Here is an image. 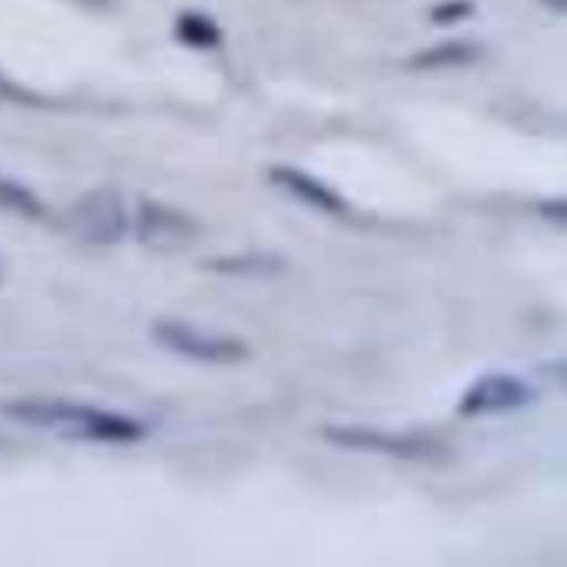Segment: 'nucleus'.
Here are the masks:
<instances>
[{
	"label": "nucleus",
	"mask_w": 567,
	"mask_h": 567,
	"mask_svg": "<svg viewBox=\"0 0 567 567\" xmlns=\"http://www.w3.org/2000/svg\"><path fill=\"white\" fill-rule=\"evenodd\" d=\"M0 415L31 430H48L66 441L122 446L147 435V426L133 415L72 399H9L0 404Z\"/></svg>",
	"instance_id": "nucleus-1"
},
{
	"label": "nucleus",
	"mask_w": 567,
	"mask_h": 567,
	"mask_svg": "<svg viewBox=\"0 0 567 567\" xmlns=\"http://www.w3.org/2000/svg\"><path fill=\"white\" fill-rule=\"evenodd\" d=\"M64 230L86 247H116L131 233V210L116 186L81 194L64 214Z\"/></svg>",
	"instance_id": "nucleus-2"
},
{
	"label": "nucleus",
	"mask_w": 567,
	"mask_h": 567,
	"mask_svg": "<svg viewBox=\"0 0 567 567\" xmlns=\"http://www.w3.org/2000/svg\"><path fill=\"white\" fill-rule=\"evenodd\" d=\"M153 341L166 352L203 365H238L249 358V347L227 332L205 330L183 319H158L150 330Z\"/></svg>",
	"instance_id": "nucleus-3"
},
{
	"label": "nucleus",
	"mask_w": 567,
	"mask_h": 567,
	"mask_svg": "<svg viewBox=\"0 0 567 567\" xmlns=\"http://www.w3.org/2000/svg\"><path fill=\"white\" fill-rule=\"evenodd\" d=\"M327 443L338 449L363 454H380V457L396 460H426L441 452V443L421 432H396L380 430V426L365 424H330L321 430Z\"/></svg>",
	"instance_id": "nucleus-4"
},
{
	"label": "nucleus",
	"mask_w": 567,
	"mask_h": 567,
	"mask_svg": "<svg viewBox=\"0 0 567 567\" xmlns=\"http://www.w3.org/2000/svg\"><path fill=\"white\" fill-rule=\"evenodd\" d=\"M131 233L153 252H177L199 236V221L183 208L161 199L142 197L131 214Z\"/></svg>",
	"instance_id": "nucleus-5"
},
{
	"label": "nucleus",
	"mask_w": 567,
	"mask_h": 567,
	"mask_svg": "<svg viewBox=\"0 0 567 567\" xmlns=\"http://www.w3.org/2000/svg\"><path fill=\"white\" fill-rule=\"evenodd\" d=\"M537 399H540V391L529 380L509 371H493L465 388L463 399L457 402V413L465 419L520 413V410L535 408Z\"/></svg>",
	"instance_id": "nucleus-6"
},
{
	"label": "nucleus",
	"mask_w": 567,
	"mask_h": 567,
	"mask_svg": "<svg viewBox=\"0 0 567 567\" xmlns=\"http://www.w3.org/2000/svg\"><path fill=\"white\" fill-rule=\"evenodd\" d=\"M269 181L275 183L280 192H286L288 197L297 199V203L308 205V208L319 210L327 216H343L349 210L347 199L336 192V188L327 186L324 181H319L310 172L297 169V166L277 164L269 169Z\"/></svg>",
	"instance_id": "nucleus-7"
},
{
	"label": "nucleus",
	"mask_w": 567,
	"mask_h": 567,
	"mask_svg": "<svg viewBox=\"0 0 567 567\" xmlns=\"http://www.w3.org/2000/svg\"><path fill=\"white\" fill-rule=\"evenodd\" d=\"M205 269L221 277H247V280H271L288 269L286 258L269 249H249V252H230L221 258L208 260Z\"/></svg>",
	"instance_id": "nucleus-8"
},
{
	"label": "nucleus",
	"mask_w": 567,
	"mask_h": 567,
	"mask_svg": "<svg viewBox=\"0 0 567 567\" xmlns=\"http://www.w3.org/2000/svg\"><path fill=\"white\" fill-rule=\"evenodd\" d=\"M482 55V48L474 42H465V39H452V42H441L435 48H426L421 53H415L408 61L410 70L419 72H435V70H454V66L474 64Z\"/></svg>",
	"instance_id": "nucleus-9"
},
{
	"label": "nucleus",
	"mask_w": 567,
	"mask_h": 567,
	"mask_svg": "<svg viewBox=\"0 0 567 567\" xmlns=\"http://www.w3.org/2000/svg\"><path fill=\"white\" fill-rule=\"evenodd\" d=\"M0 210L11 216H20V219H42L48 214V205L42 203V197L31 192L25 183L11 181V177H0Z\"/></svg>",
	"instance_id": "nucleus-10"
},
{
	"label": "nucleus",
	"mask_w": 567,
	"mask_h": 567,
	"mask_svg": "<svg viewBox=\"0 0 567 567\" xmlns=\"http://www.w3.org/2000/svg\"><path fill=\"white\" fill-rule=\"evenodd\" d=\"M175 37L194 50H214L221 44V28L199 11H186L177 17Z\"/></svg>",
	"instance_id": "nucleus-11"
},
{
	"label": "nucleus",
	"mask_w": 567,
	"mask_h": 567,
	"mask_svg": "<svg viewBox=\"0 0 567 567\" xmlns=\"http://www.w3.org/2000/svg\"><path fill=\"white\" fill-rule=\"evenodd\" d=\"M474 14V3L471 0H443L432 9V22L437 25H454V22H463Z\"/></svg>",
	"instance_id": "nucleus-12"
},
{
	"label": "nucleus",
	"mask_w": 567,
	"mask_h": 567,
	"mask_svg": "<svg viewBox=\"0 0 567 567\" xmlns=\"http://www.w3.org/2000/svg\"><path fill=\"white\" fill-rule=\"evenodd\" d=\"M540 216H546L548 221H554L557 227H563L567 221V203L563 197H554L540 203Z\"/></svg>",
	"instance_id": "nucleus-13"
},
{
	"label": "nucleus",
	"mask_w": 567,
	"mask_h": 567,
	"mask_svg": "<svg viewBox=\"0 0 567 567\" xmlns=\"http://www.w3.org/2000/svg\"><path fill=\"white\" fill-rule=\"evenodd\" d=\"M543 3H546L554 14H565V9H567V0H543Z\"/></svg>",
	"instance_id": "nucleus-14"
},
{
	"label": "nucleus",
	"mask_w": 567,
	"mask_h": 567,
	"mask_svg": "<svg viewBox=\"0 0 567 567\" xmlns=\"http://www.w3.org/2000/svg\"><path fill=\"white\" fill-rule=\"evenodd\" d=\"M11 89H9V83H6V78L0 75V97H6V94H9Z\"/></svg>",
	"instance_id": "nucleus-15"
},
{
	"label": "nucleus",
	"mask_w": 567,
	"mask_h": 567,
	"mask_svg": "<svg viewBox=\"0 0 567 567\" xmlns=\"http://www.w3.org/2000/svg\"><path fill=\"white\" fill-rule=\"evenodd\" d=\"M3 271H6V266H3V258H0V282H3Z\"/></svg>",
	"instance_id": "nucleus-16"
}]
</instances>
